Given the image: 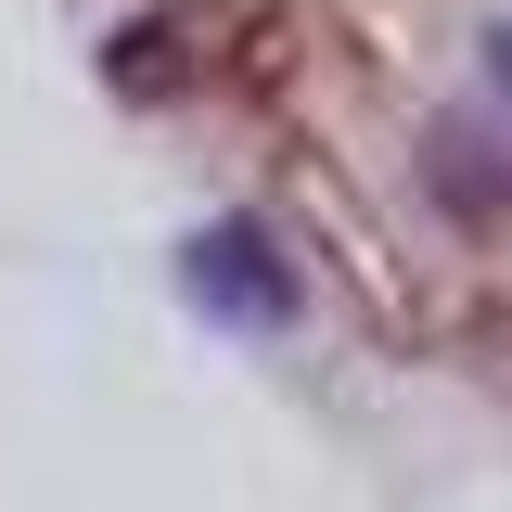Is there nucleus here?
<instances>
[{
  "label": "nucleus",
  "mask_w": 512,
  "mask_h": 512,
  "mask_svg": "<svg viewBox=\"0 0 512 512\" xmlns=\"http://www.w3.org/2000/svg\"><path fill=\"white\" fill-rule=\"evenodd\" d=\"M180 295L205 320H231V333H282L295 320V269L269 256V231H192V256H180Z\"/></svg>",
  "instance_id": "obj_1"
},
{
  "label": "nucleus",
  "mask_w": 512,
  "mask_h": 512,
  "mask_svg": "<svg viewBox=\"0 0 512 512\" xmlns=\"http://www.w3.org/2000/svg\"><path fill=\"white\" fill-rule=\"evenodd\" d=\"M487 90H500V103H512V26H500V39H487Z\"/></svg>",
  "instance_id": "obj_2"
}]
</instances>
